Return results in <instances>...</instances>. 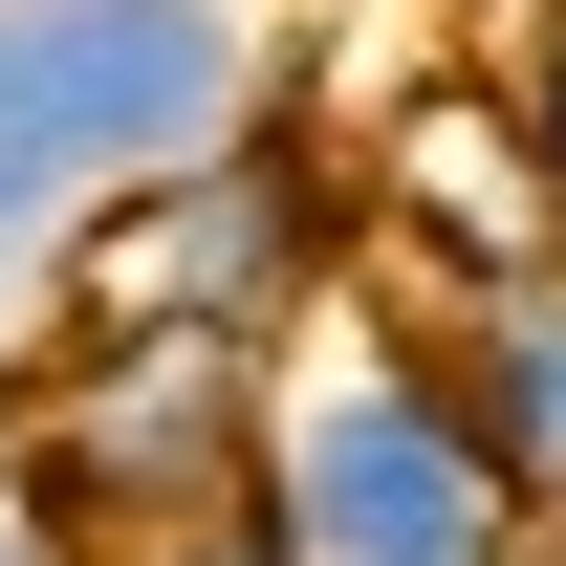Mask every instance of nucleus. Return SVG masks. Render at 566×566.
Here are the masks:
<instances>
[{
  "label": "nucleus",
  "instance_id": "f257e3e1",
  "mask_svg": "<svg viewBox=\"0 0 566 566\" xmlns=\"http://www.w3.org/2000/svg\"><path fill=\"white\" fill-rule=\"evenodd\" d=\"M262 109H283L262 0H0V305H44L109 197L197 175Z\"/></svg>",
  "mask_w": 566,
  "mask_h": 566
},
{
  "label": "nucleus",
  "instance_id": "f03ea898",
  "mask_svg": "<svg viewBox=\"0 0 566 566\" xmlns=\"http://www.w3.org/2000/svg\"><path fill=\"white\" fill-rule=\"evenodd\" d=\"M262 415L283 349H197V327H44L0 370V501L44 566H132L175 523H240L262 501Z\"/></svg>",
  "mask_w": 566,
  "mask_h": 566
},
{
  "label": "nucleus",
  "instance_id": "7ed1b4c3",
  "mask_svg": "<svg viewBox=\"0 0 566 566\" xmlns=\"http://www.w3.org/2000/svg\"><path fill=\"white\" fill-rule=\"evenodd\" d=\"M349 283H370L349 132L262 109V132H218L197 175H153V197H109V218H87V240H66V283H44V327H197V349H305Z\"/></svg>",
  "mask_w": 566,
  "mask_h": 566
},
{
  "label": "nucleus",
  "instance_id": "20e7f679",
  "mask_svg": "<svg viewBox=\"0 0 566 566\" xmlns=\"http://www.w3.org/2000/svg\"><path fill=\"white\" fill-rule=\"evenodd\" d=\"M262 523L305 566H523V501L480 480V436L436 392V349L392 305H327L305 349H283V415H262Z\"/></svg>",
  "mask_w": 566,
  "mask_h": 566
},
{
  "label": "nucleus",
  "instance_id": "39448f33",
  "mask_svg": "<svg viewBox=\"0 0 566 566\" xmlns=\"http://www.w3.org/2000/svg\"><path fill=\"white\" fill-rule=\"evenodd\" d=\"M436 349V392H458V436H480V480L523 501V523H566V240L501 283H436V305H392Z\"/></svg>",
  "mask_w": 566,
  "mask_h": 566
},
{
  "label": "nucleus",
  "instance_id": "423d86ee",
  "mask_svg": "<svg viewBox=\"0 0 566 566\" xmlns=\"http://www.w3.org/2000/svg\"><path fill=\"white\" fill-rule=\"evenodd\" d=\"M480 87L523 132V175H545V218H566V0H480Z\"/></svg>",
  "mask_w": 566,
  "mask_h": 566
},
{
  "label": "nucleus",
  "instance_id": "0eeeda50",
  "mask_svg": "<svg viewBox=\"0 0 566 566\" xmlns=\"http://www.w3.org/2000/svg\"><path fill=\"white\" fill-rule=\"evenodd\" d=\"M132 566H305V545H283L262 501H240V523H175V545H132Z\"/></svg>",
  "mask_w": 566,
  "mask_h": 566
},
{
  "label": "nucleus",
  "instance_id": "6e6552de",
  "mask_svg": "<svg viewBox=\"0 0 566 566\" xmlns=\"http://www.w3.org/2000/svg\"><path fill=\"white\" fill-rule=\"evenodd\" d=\"M0 566H44V545H22V501H0Z\"/></svg>",
  "mask_w": 566,
  "mask_h": 566
}]
</instances>
